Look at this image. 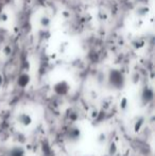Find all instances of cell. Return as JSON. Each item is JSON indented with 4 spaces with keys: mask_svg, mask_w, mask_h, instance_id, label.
Returning <instances> with one entry per match:
<instances>
[{
    "mask_svg": "<svg viewBox=\"0 0 155 156\" xmlns=\"http://www.w3.org/2000/svg\"><path fill=\"white\" fill-rule=\"evenodd\" d=\"M128 101H126V99H123V100L120 102V107H121V109H125L126 108V106H128Z\"/></svg>",
    "mask_w": 155,
    "mask_h": 156,
    "instance_id": "obj_9",
    "label": "cell"
},
{
    "mask_svg": "<svg viewBox=\"0 0 155 156\" xmlns=\"http://www.w3.org/2000/svg\"><path fill=\"white\" fill-rule=\"evenodd\" d=\"M53 89H54V93L58 94V96H65L69 91V85L66 82H58L54 85Z\"/></svg>",
    "mask_w": 155,
    "mask_h": 156,
    "instance_id": "obj_4",
    "label": "cell"
},
{
    "mask_svg": "<svg viewBox=\"0 0 155 156\" xmlns=\"http://www.w3.org/2000/svg\"><path fill=\"white\" fill-rule=\"evenodd\" d=\"M152 100H153V91H152V89L146 88L145 90L143 91V94H141V101H143V103H145V104H148V103H150Z\"/></svg>",
    "mask_w": 155,
    "mask_h": 156,
    "instance_id": "obj_6",
    "label": "cell"
},
{
    "mask_svg": "<svg viewBox=\"0 0 155 156\" xmlns=\"http://www.w3.org/2000/svg\"><path fill=\"white\" fill-rule=\"evenodd\" d=\"M66 136L70 142H77L80 140L82 133H81V129L79 127H71V129H68Z\"/></svg>",
    "mask_w": 155,
    "mask_h": 156,
    "instance_id": "obj_3",
    "label": "cell"
},
{
    "mask_svg": "<svg viewBox=\"0 0 155 156\" xmlns=\"http://www.w3.org/2000/svg\"><path fill=\"white\" fill-rule=\"evenodd\" d=\"M28 84H29V76H26V74H23V76L18 79V85L21 87H26Z\"/></svg>",
    "mask_w": 155,
    "mask_h": 156,
    "instance_id": "obj_7",
    "label": "cell"
},
{
    "mask_svg": "<svg viewBox=\"0 0 155 156\" xmlns=\"http://www.w3.org/2000/svg\"><path fill=\"white\" fill-rule=\"evenodd\" d=\"M16 120H17V122L23 127H28L33 123V118H32V116L30 115L29 113H26V112L19 113L16 117Z\"/></svg>",
    "mask_w": 155,
    "mask_h": 156,
    "instance_id": "obj_2",
    "label": "cell"
},
{
    "mask_svg": "<svg viewBox=\"0 0 155 156\" xmlns=\"http://www.w3.org/2000/svg\"><path fill=\"white\" fill-rule=\"evenodd\" d=\"M5 156H26V150L20 146H14L9 149Z\"/></svg>",
    "mask_w": 155,
    "mask_h": 156,
    "instance_id": "obj_5",
    "label": "cell"
},
{
    "mask_svg": "<svg viewBox=\"0 0 155 156\" xmlns=\"http://www.w3.org/2000/svg\"><path fill=\"white\" fill-rule=\"evenodd\" d=\"M110 83L115 88H122V86L124 85L123 76H122L119 71L114 70V71H112L110 74Z\"/></svg>",
    "mask_w": 155,
    "mask_h": 156,
    "instance_id": "obj_1",
    "label": "cell"
},
{
    "mask_svg": "<svg viewBox=\"0 0 155 156\" xmlns=\"http://www.w3.org/2000/svg\"><path fill=\"white\" fill-rule=\"evenodd\" d=\"M143 118H138L137 120H135V122H134V131L135 132L140 131V129L143 127Z\"/></svg>",
    "mask_w": 155,
    "mask_h": 156,
    "instance_id": "obj_8",
    "label": "cell"
}]
</instances>
